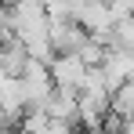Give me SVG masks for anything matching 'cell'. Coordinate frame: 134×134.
<instances>
[{
  "label": "cell",
  "mask_w": 134,
  "mask_h": 134,
  "mask_svg": "<svg viewBox=\"0 0 134 134\" xmlns=\"http://www.w3.org/2000/svg\"><path fill=\"white\" fill-rule=\"evenodd\" d=\"M18 83H22V94H25V112L40 109V105L47 102V94L54 91L47 62H36V58H25V69L18 72Z\"/></svg>",
  "instance_id": "cell-1"
},
{
  "label": "cell",
  "mask_w": 134,
  "mask_h": 134,
  "mask_svg": "<svg viewBox=\"0 0 134 134\" xmlns=\"http://www.w3.org/2000/svg\"><path fill=\"white\" fill-rule=\"evenodd\" d=\"M47 69H51V83H54V91H69V94H80V91H83L87 65H83L80 54H54Z\"/></svg>",
  "instance_id": "cell-2"
},
{
  "label": "cell",
  "mask_w": 134,
  "mask_h": 134,
  "mask_svg": "<svg viewBox=\"0 0 134 134\" xmlns=\"http://www.w3.org/2000/svg\"><path fill=\"white\" fill-rule=\"evenodd\" d=\"M51 47H54V54H76V47L87 40V33H83V25H76L72 18L65 22H51Z\"/></svg>",
  "instance_id": "cell-3"
},
{
  "label": "cell",
  "mask_w": 134,
  "mask_h": 134,
  "mask_svg": "<svg viewBox=\"0 0 134 134\" xmlns=\"http://www.w3.org/2000/svg\"><path fill=\"white\" fill-rule=\"evenodd\" d=\"M0 109L7 112V120H11V123L25 116V94H22V83H18V76H7V72H0Z\"/></svg>",
  "instance_id": "cell-4"
},
{
  "label": "cell",
  "mask_w": 134,
  "mask_h": 134,
  "mask_svg": "<svg viewBox=\"0 0 134 134\" xmlns=\"http://www.w3.org/2000/svg\"><path fill=\"white\" fill-rule=\"evenodd\" d=\"M40 109L51 116V120H62V123H76V109H80V98L76 94H69V91H51L47 94V102L40 105Z\"/></svg>",
  "instance_id": "cell-5"
},
{
  "label": "cell",
  "mask_w": 134,
  "mask_h": 134,
  "mask_svg": "<svg viewBox=\"0 0 134 134\" xmlns=\"http://www.w3.org/2000/svg\"><path fill=\"white\" fill-rule=\"evenodd\" d=\"M25 47L15 40V36H4L0 40V72H7V76H18L25 69Z\"/></svg>",
  "instance_id": "cell-6"
},
{
  "label": "cell",
  "mask_w": 134,
  "mask_h": 134,
  "mask_svg": "<svg viewBox=\"0 0 134 134\" xmlns=\"http://www.w3.org/2000/svg\"><path fill=\"white\" fill-rule=\"evenodd\" d=\"M109 47H116V51H131V54H134V15H127V18H120V22L112 25Z\"/></svg>",
  "instance_id": "cell-7"
},
{
  "label": "cell",
  "mask_w": 134,
  "mask_h": 134,
  "mask_svg": "<svg viewBox=\"0 0 134 134\" xmlns=\"http://www.w3.org/2000/svg\"><path fill=\"white\" fill-rule=\"evenodd\" d=\"M4 36H11V29H7V4H0V40Z\"/></svg>",
  "instance_id": "cell-8"
},
{
  "label": "cell",
  "mask_w": 134,
  "mask_h": 134,
  "mask_svg": "<svg viewBox=\"0 0 134 134\" xmlns=\"http://www.w3.org/2000/svg\"><path fill=\"white\" fill-rule=\"evenodd\" d=\"M87 134H120V131H116V127H105V123H102V127H91Z\"/></svg>",
  "instance_id": "cell-9"
},
{
  "label": "cell",
  "mask_w": 134,
  "mask_h": 134,
  "mask_svg": "<svg viewBox=\"0 0 134 134\" xmlns=\"http://www.w3.org/2000/svg\"><path fill=\"white\" fill-rule=\"evenodd\" d=\"M76 4H87V0H76Z\"/></svg>",
  "instance_id": "cell-10"
},
{
  "label": "cell",
  "mask_w": 134,
  "mask_h": 134,
  "mask_svg": "<svg viewBox=\"0 0 134 134\" xmlns=\"http://www.w3.org/2000/svg\"><path fill=\"white\" fill-rule=\"evenodd\" d=\"M0 134H4V131H0Z\"/></svg>",
  "instance_id": "cell-11"
}]
</instances>
